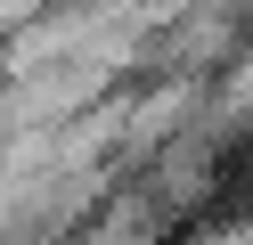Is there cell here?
Returning <instances> with one entry per match:
<instances>
[{
	"instance_id": "1",
	"label": "cell",
	"mask_w": 253,
	"mask_h": 245,
	"mask_svg": "<svg viewBox=\"0 0 253 245\" xmlns=\"http://www.w3.org/2000/svg\"><path fill=\"white\" fill-rule=\"evenodd\" d=\"M164 245H253V172H237L220 196H204Z\"/></svg>"
}]
</instances>
